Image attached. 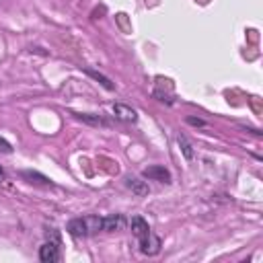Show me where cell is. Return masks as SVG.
<instances>
[{
    "label": "cell",
    "instance_id": "cell-3",
    "mask_svg": "<svg viewBox=\"0 0 263 263\" xmlns=\"http://www.w3.org/2000/svg\"><path fill=\"white\" fill-rule=\"evenodd\" d=\"M129 226H132V234L138 238V242H140L142 238H146V236L152 232L150 226H148V222H146L144 218H140V216H134L132 222H129Z\"/></svg>",
    "mask_w": 263,
    "mask_h": 263
},
{
    "label": "cell",
    "instance_id": "cell-15",
    "mask_svg": "<svg viewBox=\"0 0 263 263\" xmlns=\"http://www.w3.org/2000/svg\"><path fill=\"white\" fill-rule=\"evenodd\" d=\"M187 123H191V125H205L203 119H195V117H187Z\"/></svg>",
    "mask_w": 263,
    "mask_h": 263
},
{
    "label": "cell",
    "instance_id": "cell-6",
    "mask_svg": "<svg viewBox=\"0 0 263 263\" xmlns=\"http://www.w3.org/2000/svg\"><path fill=\"white\" fill-rule=\"evenodd\" d=\"M123 226H125V218L121 214H113V216L103 218V230L105 232H115V230H121Z\"/></svg>",
    "mask_w": 263,
    "mask_h": 263
},
{
    "label": "cell",
    "instance_id": "cell-14",
    "mask_svg": "<svg viewBox=\"0 0 263 263\" xmlns=\"http://www.w3.org/2000/svg\"><path fill=\"white\" fill-rule=\"evenodd\" d=\"M0 152H4V154H10V152H12V146H10L6 140H0Z\"/></svg>",
    "mask_w": 263,
    "mask_h": 263
},
{
    "label": "cell",
    "instance_id": "cell-11",
    "mask_svg": "<svg viewBox=\"0 0 263 263\" xmlns=\"http://www.w3.org/2000/svg\"><path fill=\"white\" fill-rule=\"evenodd\" d=\"M84 72H86L90 78H95L97 82H101V84H103L107 90H113V88H115V84H113V82H111L107 76H103V74H99V72H95V70H84Z\"/></svg>",
    "mask_w": 263,
    "mask_h": 263
},
{
    "label": "cell",
    "instance_id": "cell-7",
    "mask_svg": "<svg viewBox=\"0 0 263 263\" xmlns=\"http://www.w3.org/2000/svg\"><path fill=\"white\" fill-rule=\"evenodd\" d=\"M113 113H115V117L121 119V121H136V119H138V113H136L132 107L121 105V103H115V105H113Z\"/></svg>",
    "mask_w": 263,
    "mask_h": 263
},
{
    "label": "cell",
    "instance_id": "cell-12",
    "mask_svg": "<svg viewBox=\"0 0 263 263\" xmlns=\"http://www.w3.org/2000/svg\"><path fill=\"white\" fill-rule=\"evenodd\" d=\"M177 142H179V148H181L183 156H185L187 160H191V158H193V146L189 144V140H187L185 136H179V138H177Z\"/></svg>",
    "mask_w": 263,
    "mask_h": 263
},
{
    "label": "cell",
    "instance_id": "cell-13",
    "mask_svg": "<svg viewBox=\"0 0 263 263\" xmlns=\"http://www.w3.org/2000/svg\"><path fill=\"white\" fill-rule=\"evenodd\" d=\"M78 119L86 121V123H92V125H105V121L99 117V115H90V113H74Z\"/></svg>",
    "mask_w": 263,
    "mask_h": 263
},
{
    "label": "cell",
    "instance_id": "cell-16",
    "mask_svg": "<svg viewBox=\"0 0 263 263\" xmlns=\"http://www.w3.org/2000/svg\"><path fill=\"white\" fill-rule=\"evenodd\" d=\"M4 181V171H2V166H0V183Z\"/></svg>",
    "mask_w": 263,
    "mask_h": 263
},
{
    "label": "cell",
    "instance_id": "cell-5",
    "mask_svg": "<svg viewBox=\"0 0 263 263\" xmlns=\"http://www.w3.org/2000/svg\"><path fill=\"white\" fill-rule=\"evenodd\" d=\"M66 230H68L72 236H76V238L88 236V228H86V220H84V218H74V220H70L68 226H66Z\"/></svg>",
    "mask_w": 263,
    "mask_h": 263
},
{
    "label": "cell",
    "instance_id": "cell-1",
    "mask_svg": "<svg viewBox=\"0 0 263 263\" xmlns=\"http://www.w3.org/2000/svg\"><path fill=\"white\" fill-rule=\"evenodd\" d=\"M60 242L58 240H49V242H45L41 249H39V259L43 261V263H55V261H60V247H58Z\"/></svg>",
    "mask_w": 263,
    "mask_h": 263
},
{
    "label": "cell",
    "instance_id": "cell-8",
    "mask_svg": "<svg viewBox=\"0 0 263 263\" xmlns=\"http://www.w3.org/2000/svg\"><path fill=\"white\" fill-rule=\"evenodd\" d=\"M125 185L132 189V193H136V195H148V183L146 181H142V179H138V177H127L125 179Z\"/></svg>",
    "mask_w": 263,
    "mask_h": 263
},
{
    "label": "cell",
    "instance_id": "cell-4",
    "mask_svg": "<svg viewBox=\"0 0 263 263\" xmlns=\"http://www.w3.org/2000/svg\"><path fill=\"white\" fill-rule=\"evenodd\" d=\"M140 251H142L144 255H156V253L160 251V238L150 232L146 238L140 240Z\"/></svg>",
    "mask_w": 263,
    "mask_h": 263
},
{
    "label": "cell",
    "instance_id": "cell-9",
    "mask_svg": "<svg viewBox=\"0 0 263 263\" xmlns=\"http://www.w3.org/2000/svg\"><path fill=\"white\" fill-rule=\"evenodd\" d=\"M25 179H29L31 183H39V185H51V181L45 177V175H41V173H35V171H23L21 173Z\"/></svg>",
    "mask_w": 263,
    "mask_h": 263
},
{
    "label": "cell",
    "instance_id": "cell-10",
    "mask_svg": "<svg viewBox=\"0 0 263 263\" xmlns=\"http://www.w3.org/2000/svg\"><path fill=\"white\" fill-rule=\"evenodd\" d=\"M84 220H86L88 234H95V232H101V230H103V218H99V216H88V218H84Z\"/></svg>",
    "mask_w": 263,
    "mask_h": 263
},
{
    "label": "cell",
    "instance_id": "cell-2",
    "mask_svg": "<svg viewBox=\"0 0 263 263\" xmlns=\"http://www.w3.org/2000/svg\"><path fill=\"white\" fill-rule=\"evenodd\" d=\"M144 177L146 179H152V181H160V183H171V173L164 166H160V164H154V166L144 168Z\"/></svg>",
    "mask_w": 263,
    "mask_h": 263
}]
</instances>
